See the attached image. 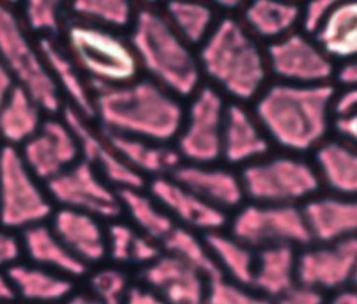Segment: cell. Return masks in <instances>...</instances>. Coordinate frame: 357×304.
I'll list each match as a JSON object with an SVG mask.
<instances>
[{
	"instance_id": "cell-1",
	"label": "cell",
	"mask_w": 357,
	"mask_h": 304,
	"mask_svg": "<svg viewBox=\"0 0 357 304\" xmlns=\"http://www.w3.org/2000/svg\"><path fill=\"white\" fill-rule=\"evenodd\" d=\"M339 86L271 81L252 102V112L272 146L304 156L332 132Z\"/></svg>"
},
{
	"instance_id": "cell-2",
	"label": "cell",
	"mask_w": 357,
	"mask_h": 304,
	"mask_svg": "<svg viewBox=\"0 0 357 304\" xmlns=\"http://www.w3.org/2000/svg\"><path fill=\"white\" fill-rule=\"evenodd\" d=\"M95 116L105 134L172 145L184 119L183 99L146 77L116 86H93Z\"/></svg>"
},
{
	"instance_id": "cell-3",
	"label": "cell",
	"mask_w": 357,
	"mask_h": 304,
	"mask_svg": "<svg viewBox=\"0 0 357 304\" xmlns=\"http://www.w3.org/2000/svg\"><path fill=\"white\" fill-rule=\"evenodd\" d=\"M205 84L229 102L252 103L271 82L265 46L238 15L220 14L212 32L197 47Z\"/></svg>"
},
{
	"instance_id": "cell-4",
	"label": "cell",
	"mask_w": 357,
	"mask_h": 304,
	"mask_svg": "<svg viewBox=\"0 0 357 304\" xmlns=\"http://www.w3.org/2000/svg\"><path fill=\"white\" fill-rule=\"evenodd\" d=\"M127 38L146 78L177 98L188 99L204 84L197 49L174 31L162 7L137 6Z\"/></svg>"
},
{
	"instance_id": "cell-5",
	"label": "cell",
	"mask_w": 357,
	"mask_h": 304,
	"mask_svg": "<svg viewBox=\"0 0 357 304\" xmlns=\"http://www.w3.org/2000/svg\"><path fill=\"white\" fill-rule=\"evenodd\" d=\"M64 50L92 86H116L139 77V66L127 36L77 18L63 28Z\"/></svg>"
},
{
	"instance_id": "cell-6",
	"label": "cell",
	"mask_w": 357,
	"mask_h": 304,
	"mask_svg": "<svg viewBox=\"0 0 357 304\" xmlns=\"http://www.w3.org/2000/svg\"><path fill=\"white\" fill-rule=\"evenodd\" d=\"M238 176L250 202L300 206L322 190L312 160L287 152H271L241 167Z\"/></svg>"
},
{
	"instance_id": "cell-7",
	"label": "cell",
	"mask_w": 357,
	"mask_h": 304,
	"mask_svg": "<svg viewBox=\"0 0 357 304\" xmlns=\"http://www.w3.org/2000/svg\"><path fill=\"white\" fill-rule=\"evenodd\" d=\"M0 59L15 84L24 88L45 113L53 116L63 110V96L38 43L31 39L20 14L6 3H0Z\"/></svg>"
},
{
	"instance_id": "cell-8",
	"label": "cell",
	"mask_w": 357,
	"mask_h": 304,
	"mask_svg": "<svg viewBox=\"0 0 357 304\" xmlns=\"http://www.w3.org/2000/svg\"><path fill=\"white\" fill-rule=\"evenodd\" d=\"M54 212L46 188L25 165L20 149L3 145L0 149V227L22 231L46 223Z\"/></svg>"
},
{
	"instance_id": "cell-9",
	"label": "cell",
	"mask_w": 357,
	"mask_h": 304,
	"mask_svg": "<svg viewBox=\"0 0 357 304\" xmlns=\"http://www.w3.org/2000/svg\"><path fill=\"white\" fill-rule=\"evenodd\" d=\"M227 103L218 89L205 82L188 98L181 128L173 142L181 162L215 165L220 160Z\"/></svg>"
},
{
	"instance_id": "cell-10",
	"label": "cell",
	"mask_w": 357,
	"mask_h": 304,
	"mask_svg": "<svg viewBox=\"0 0 357 304\" xmlns=\"http://www.w3.org/2000/svg\"><path fill=\"white\" fill-rule=\"evenodd\" d=\"M227 231L252 250L269 245L312 244L301 206L247 202L234 211Z\"/></svg>"
},
{
	"instance_id": "cell-11",
	"label": "cell",
	"mask_w": 357,
	"mask_h": 304,
	"mask_svg": "<svg viewBox=\"0 0 357 304\" xmlns=\"http://www.w3.org/2000/svg\"><path fill=\"white\" fill-rule=\"evenodd\" d=\"M45 188L59 208L81 211L109 222L123 215L117 190L82 159L46 181Z\"/></svg>"
},
{
	"instance_id": "cell-12",
	"label": "cell",
	"mask_w": 357,
	"mask_h": 304,
	"mask_svg": "<svg viewBox=\"0 0 357 304\" xmlns=\"http://www.w3.org/2000/svg\"><path fill=\"white\" fill-rule=\"evenodd\" d=\"M268 68L275 81L297 85L335 82L337 66L315 39L300 29L265 46Z\"/></svg>"
},
{
	"instance_id": "cell-13",
	"label": "cell",
	"mask_w": 357,
	"mask_h": 304,
	"mask_svg": "<svg viewBox=\"0 0 357 304\" xmlns=\"http://www.w3.org/2000/svg\"><path fill=\"white\" fill-rule=\"evenodd\" d=\"M357 268V237L312 243L297 252V284L335 293L350 287Z\"/></svg>"
},
{
	"instance_id": "cell-14",
	"label": "cell",
	"mask_w": 357,
	"mask_h": 304,
	"mask_svg": "<svg viewBox=\"0 0 357 304\" xmlns=\"http://www.w3.org/2000/svg\"><path fill=\"white\" fill-rule=\"evenodd\" d=\"M61 117L77 137L81 159L88 162L113 188L144 190L146 187L148 180L116 152L106 135L99 127L95 128L89 119L68 105H64Z\"/></svg>"
},
{
	"instance_id": "cell-15",
	"label": "cell",
	"mask_w": 357,
	"mask_h": 304,
	"mask_svg": "<svg viewBox=\"0 0 357 304\" xmlns=\"http://www.w3.org/2000/svg\"><path fill=\"white\" fill-rule=\"evenodd\" d=\"M18 149L28 169L43 183L81 160L77 137L63 117H45L39 131Z\"/></svg>"
},
{
	"instance_id": "cell-16",
	"label": "cell",
	"mask_w": 357,
	"mask_h": 304,
	"mask_svg": "<svg viewBox=\"0 0 357 304\" xmlns=\"http://www.w3.org/2000/svg\"><path fill=\"white\" fill-rule=\"evenodd\" d=\"M146 185L148 192L170 215L177 226L202 233V236L227 227L229 216L226 212L208 204L170 176L155 177Z\"/></svg>"
},
{
	"instance_id": "cell-17",
	"label": "cell",
	"mask_w": 357,
	"mask_h": 304,
	"mask_svg": "<svg viewBox=\"0 0 357 304\" xmlns=\"http://www.w3.org/2000/svg\"><path fill=\"white\" fill-rule=\"evenodd\" d=\"M272 144L245 103L229 102L222 132V158L229 167H244L272 151Z\"/></svg>"
},
{
	"instance_id": "cell-18",
	"label": "cell",
	"mask_w": 357,
	"mask_h": 304,
	"mask_svg": "<svg viewBox=\"0 0 357 304\" xmlns=\"http://www.w3.org/2000/svg\"><path fill=\"white\" fill-rule=\"evenodd\" d=\"M138 279L167 304H204L205 301L206 279L165 251L152 264L139 269Z\"/></svg>"
},
{
	"instance_id": "cell-19",
	"label": "cell",
	"mask_w": 357,
	"mask_h": 304,
	"mask_svg": "<svg viewBox=\"0 0 357 304\" xmlns=\"http://www.w3.org/2000/svg\"><path fill=\"white\" fill-rule=\"evenodd\" d=\"M169 176L226 213L234 212L245 201L238 173L226 166L181 162Z\"/></svg>"
},
{
	"instance_id": "cell-20",
	"label": "cell",
	"mask_w": 357,
	"mask_h": 304,
	"mask_svg": "<svg viewBox=\"0 0 357 304\" xmlns=\"http://www.w3.org/2000/svg\"><path fill=\"white\" fill-rule=\"evenodd\" d=\"M312 243L357 237V198L332 192L317 194L301 205Z\"/></svg>"
},
{
	"instance_id": "cell-21",
	"label": "cell",
	"mask_w": 357,
	"mask_h": 304,
	"mask_svg": "<svg viewBox=\"0 0 357 304\" xmlns=\"http://www.w3.org/2000/svg\"><path fill=\"white\" fill-rule=\"evenodd\" d=\"M50 227L63 244L86 266L100 264L107 258L106 227L102 220L70 208H56Z\"/></svg>"
},
{
	"instance_id": "cell-22",
	"label": "cell",
	"mask_w": 357,
	"mask_h": 304,
	"mask_svg": "<svg viewBox=\"0 0 357 304\" xmlns=\"http://www.w3.org/2000/svg\"><path fill=\"white\" fill-rule=\"evenodd\" d=\"M38 47L60 93L66 95L67 105L92 120L95 116L92 84L54 38H39Z\"/></svg>"
},
{
	"instance_id": "cell-23",
	"label": "cell",
	"mask_w": 357,
	"mask_h": 304,
	"mask_svg": "<svg viewBox=\"0 0 357 304\" xmlns=\"http://www.w3.org/2000/svg\"><path fill=\"white\" fill-rule=\"evenodd\" d=\"M22 255L31 264L53 271L70 279L84 278L89 272L82 261H79L56 236L50 225L40 223L22 230L20 234Z\"/></svg>"
},
{
	"instance_id": "cell-24",
	"label": "cell",
	"mask_w": 357,
	"mask_h": 304,
	"mask_svg": "<svg viewBox=\"0 0 357 304\" xmlns=\"http://www.w3.org/2000/svg\"><path fill=\"white\" fill-rule=\"evenodd\" d=\"M6 273L17 300L26 304H64L75 290L73 279L31 262L18 261Z\"/></svg>"
},
{
	"instance_id": "cell-25",
	"label": "cell",
	"mask_w": 357,
	"mask_h": 304,
	"mask_svg": "<svg viewBox=\"0 0 357 304\" xmlns=\"http://www.w3.org/2000/svg\"><path fill=\"white\" fill-rule=\"evenodd\" d=\"M301 4L279 0H254L243 6L238 18L264 46L300 28Z\"/></svg>"
},
{
	"instance_id": "cell-26",
	"label": "cell",
	"mask_w": 357,
	"mask_h": 304,
	"mask_svg": "<svg viewBox=\"0 0 357 304\" xmlns=\"http://www.w3.org/2000/svg\"><path fill=\"white\" fill-rule=\"evenodd\" d=\"M322 188L357 198V146L337 137L328 138L312 153Z\"/></svg>"
},
{
	"instance_id": "cell-27",
	"label": "cell",
	"mask_w": 357,
	"mask_h": 304,
	"mask_svg": "<svg viewBox=\"0 0 357 304\" xmlns=\"http://www.w3.org/2000/svg\"><path fill=\"white\" fill-rule=\"evenodd\" d=\"M297 252L291 245H269L257 250L250 287L272 301L296 287Z\"/></svg>"
},
{
	"instance_id": "cell-28",
	"label": "cell",
	"mask_w": 357,
	"mask_h": 304,
	"mask_svg": "<svg viewBox=\"0 0 357 304\" xmlns=\"http://www.w3.org/2000/svg\"><path fill=\"white\" fill-rule=\"evenodd\" d=\"M312 38L337 67L357 61V0L335 1Z\"/></svg>"
},
{
	"instance_id": "cell-29",
	"label": "cell",
	"mask_w": 357,
	"mask_h": 304,
	"mask_svg": "<svg viewBox=\"0 0 357 304\" xmlns=\"http://www.w3.org/2000/svg\"><path fill=\"white\" fill-rule=\"evenodd\" d=\"M105 135L116 152L146 180L148 177L152 180L155 177L169 176L181 163V159L173 145L156 144L126 135Z\"/></svg>"
},
{
	"instance_id": "cell-30",
	"label": "cell",
	"mask_w": 357,
	"mask_h": 304,
	"mask_svg": "<svg viewBox=\"0 0 357 304\" xmlns=\"http://www.w3.org/2000/svg\"><path fill=\"white\" fill-rule=\"evenodd\" d=\"M43 110L32 96L15 85L0 107V139L3 145L20 148L31 139L43 123Z\"/></svg>"
},
{
	"instance_id": "cell-31",
	"label": "cell",
	"mask_w": 357,
	"mask_h": 304,
	"mask_svg": "<svg viewBox=\"0 0 357 304\" xmlns=\"http://www.w3.org/2000/svg\"><path fill=\"white\" fill-rule=\"evenodd\" d=\"M117 197L123 213H126L131 222L130 225L138 233L160 243V245L169 233L177 226L158 201L144 190H117Z\"/></svg>"
},
{
	"instance_id": "cell-32",
	"label": "cell",
	"mask_w": 357,
	"mask_h": 304,
	"mask_svg": "<svg viewBox=\"0 0 357 304\" xmlns=\"http://www.w3.org/2000/svg\"><path fill=\"white\" fill-rule=\"evenodd\" d=\"M202 237L220 273L237 284L250 287L254 275L255 250L225 230L212 231Z\"/></svg>"
},
{
	"instance_id": "cell-33",
	"label": "cell",
	"mask_w": 357,
	"mask_h": 304,
	"mask_svg": "<svg viewBox=\"0 0 357 304\" xmlns=\"http://www.w3.org/2000/svg\"><path fill=\"white\" fill-rule=\"evenodd\" d=\"M162 10L174 31L195 49L208 38L220 17L215 6L201 1H167Z\"/></svg>"
},
{
	"instance_id": "cell-34",
	"label": "cell",
	"mask_w": 357,
	"mask_h": 304,
	"mask_svg": "<svg viewBox=\"0 0 357 304\" xmlns=\"http://www.w3.org/2000/svg\"><path fill=\"white\" fill-rule=\"evenodd\" d=\"M86 276L85 286L74 290L64 304H123L131 282L121 266H102Z\"/></svg>"
},
{
	"instance_id": "cell-35",
	"label": "cell",
	"mask_w": 357,
	"mask_h": 304,
	"mask_svg": "<svg viewBox=\"0 0 357 304\" xmlns=\"http://www.w3.org/2000/svg\"><path fill=\"white\" fill-rule=\"evenodd\" d=\"M162 250L194 268L206 279V282L222 275L204 241V237H199L198 233L187 227L176 226L162 241Z\"/></svg>"
},
{
	"instance_id": "cell-36",
	"label": "cell",
	"mask_w": 357,
	"mask_h": 304,
	"mask_svg": "<svg viewBox=\"0 0 357 304\" xmlns=\"http://www.w3.org/2000/svg\"><path fill=\"white\" fill-rule=\"evenodd\" d=\"M135 8L127 0H75L70 6L74 18L117 32L130 29Z\"/></svg>"
},
{
	"instance_id": "cell-37",
	"label": "cell",
	"mask_w": 357,
	"mask_h": 304,
	"mask_svg": "<svg viewBox=\"0 0 357 304\" xmlns=\"http://www.w3.org/2000/svg\"><path fill=\"white\" fill-rule=\"evenodd\" d=\"M20 17L26 31L39 33L40 38H53L66 25L63 6L53 0L26 1Z\"/></svg>"
},
{
	"instance_id": "cell-38",
	"label": "cell",
	"mask_w": 357,
	"mask_h": 304,
	"mask_svg": "<svg viewBox=\"0 0 357 304\" xmlns=\"http://www.w3.org/2000/svg\"><path fill=\"white\" fill-rule=\"evenodd\" d=\"M204 304H273V301L220 275L206 282Z\"/></svg>"
},
{
	"instance_id": "cell-39",
	"label": "cell",
	"mask_w": 357,
	"mask_h": 304,
	"mask_svg": "<svg viewBox=\"0 0 357 304\" xmlns=\"http://www.w3.org/2000/svg\"><path fill=\"white\" fill-rule=\"evenodd\" d=\"M137 230L119 219L112 220L106 226V251L107 258L116 265H128Z\"/></svg>"
},
{
	"instance_id": "cell-40",
	"label": "cell",
	"mask_w": 357,
	"mask_h": 304,
	"mask_svg": "<svg viewBox=\"0 0 357 304\" xmlns=\"http://www.w3.org/2000/svg\"><path fill=\"white\" fill-rule=\"evenodd\" d=\"M335 1L332 0H312L301 6L300 31L305 35L314 36L325 22Z\"/></svg>"
},
{
	"instance_id": "cell-41",
	"label": "cell",
	"mask_w": 357,
	"mask_h": 304,
	"mask_svg": "<svg viewBox=\"0 0 357 304\" xmlns=\"http://www.w3.org/2000/svg\"><path fill=\"white\" fill-rule=\"evenodd\" d=\"M163 250L160 243L137 233L132 250H131V257H130V264L137 265L141 268L152 264L155 259H158L162 255Z\"/></svg>"
},
{
	"instance_id": "cell-42",
	"label": "cell",
	"mask_w": 357,
	"mask_h": 304,
	"mask_svg": "<svg viewBox=\"0 0 357 304\" xmlns=\"http://www.w3.org/2000/svg\"><path fill=\"white\" fill-rule=\"evenodd\" d=\"M22 257L20 237L0 227V271H6L10 265L20 261Z\"/></svg>"
},
{
	"instance_id": "cell-43",
	"label": "cell",
	"mask_w": 357,
	"mask_h": 304,
	"mask_svg": "<svg viewBox=\"0 0 357 304\" xmlns=\"http://www.w3.org/2000/svg\"><path fill=\"white\" fill-rule=\"evenodd\" d=\"M332 131L337 138L357 146V107L335 116Z\"/></svg>"
},
{
	"instance_id": "cell-44",
	"label": "cell",
	"mask_w": 357,
	"mask_h": 304,
	"mask_svg": "<svg viewBox=\"0 0 357 304\" xmlns=\"http://www.w3.org/2000/svg\"><path fill=\"white\" fill-rule=\"evenodd\" d=\"M324 300L325 294L297 284L286 294L276 298L273 304H322Z\"/></svg>"
},
{
	"instance_id": "cell-45",
	"label": "cell",
	"mask_w": 357,
	"mask_h": 304,
	"mask_svg": "<svg viewBox=\"0 0 357 304\" xmlns=\"http://www.w3.org/2000/svg\"><path fill=\"white\" fill-rule=\"evenodd\" d=\"M123 304H167L156 291L142 283H131Z\"/></svg>"
},
{
	"instance_id": "cell-46",
	"label": "cell",
	"mask_w": 357,
	"mask_h": 304,
	"mask_svg": "<svg viewBox=\"0 0 357 304\" xmlns=\"http://www.w3.org/2000/svg\"><path fill=\"white\" fill-rule=\"evenodd\" d=\"M357 107V84L350 86H343L337 91L335 102V116L343 114Z\"/></svg>"
},
{
	"instance_id": "cell-47",
	"label": "cell",
	"mask_w": 357,
	"mask_h": 304,
	"mask_svg": "<svg viewBox=\"0 0 357 304\" xmlns=\"http://www.w3.org/2000/svg\"><path fill=\"white\" fill-rule=\"evenodd\" d=\"M335 81L340 88L357 84V61L337 67Z\"/></svg>"
},
{
	"instance_id": "cell-48",
	"label": "cell",
	"mask_w": 357,
	"mask_h": 304,
	"mask_svg": "<svg viewBox=\"0 0 357 304\" xmlns=\"http://www.w3.org/2000/svg\"><path fill=\"white\" fill-rule=\"evenodd\" d=\"M15 85L17 84H15L11 73L8 71V68L6 67L3 60L0 59V107L7 100V98L10 96L13 89L15 88Z\"/></svg>"
},
{
	"instance_id": "cell-49",
	"label": "cell",
	"mask_w": 357,
	"mask_h": 304,
	"mask_svg": "<svg viewBox=\"0 0 357 304\" xmlns=\"http://www.w3.org/2000/svg\"><path fill=\"white\" fill-rule=\"evenodd\" d=\"M322 304H357V289L350 286L325 297Z\"/></svg>"
},
{
	"instance_id": "cell-50",
	"label": "cell",
	"mask_w": 357,
	"mask_h": 304,
	"mask_svg": "<svg viewBox=\"0 0 357 304\" xmlns=\"http://www.w3.org/2000/svg\"><path fill=\"white\" fill-rule=\"evenodd\" d=\"M15 300L17 296L6 271H0V303H10Z\"/></svg>"
},
{
	"instance_id": "cell-51",
	"label": "cell",
	"mask_w": 357,
	"mask_h": 304,
	"mask_svg": "<svg viewBox=\"0 0 357 304\" xmlns=\"http://www.w3.org/2000/svg\"><path fill=\"white\" fill-rule=\"evenodd\" d=\"M351 286L357 289V268H356V272H354V278H353V283H351Z\"/></svg>"
},
{
	"instance_id": "cell-52",
	"label": "cell",
	"mask_w": 357,
	"mask_h": 304,
	"mask_svg": "<svg viewBox=\"0 0 357 304\" xmlns=\"http://www.w3.org/2000/svg\"><path fill=\"white\" fill-rule=\"evenodd\" d=\"M0 304H26V303H21V301H10V303H0Z\"/></svg>"
},
{
	"instance_id": "cell-53",
	"label": "cell",
	"mask_w": 357,
	"mask_h": 304,
	"mask_svg": "<svg viewBox=\"0 0 357 304\" xmlns=\"http://www.w3.org/2000/svg\"><path fill=\"white\" fill-rule=\"evenodd\" d=\"M1 146H3V144H1V139H0V149H1Z\"/></svg>"
}]
</instances>
